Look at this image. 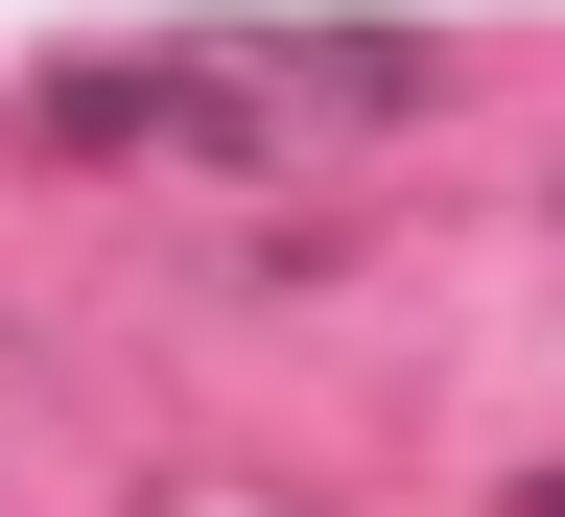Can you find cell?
Returning a JSON list of instances; mask_svg holds the SVG:
<instances>
[{
    "label": "cell",
    "mask_w": 565,
    "mask_h": 517,
    "mask_svg": "<svg viewBox=\"0 0 565 517\" xmlns=\"http://www.w3.org/2000/svg\"><path fill=\"white\" fill-rule=\"evenodd\" d=\"M166 517H259V494H166Z\"/></svg>",
    "instance_id": "obj_1"
},
{
    "label": "cell",
    "mask_w": 565,
    "mask_h": 517,
    "mask_svg": "<svg viewBox=\"0 0 565 517\" xmlns=\"http://www.w3.org/2000/svg\"><path fill=\"white\" fill-rule=\"evenodd\" d=\"M519 517H565V471H542V494H519Z\"/></svg>",
    "instance_id": "obj_2"
}]
</instances>
